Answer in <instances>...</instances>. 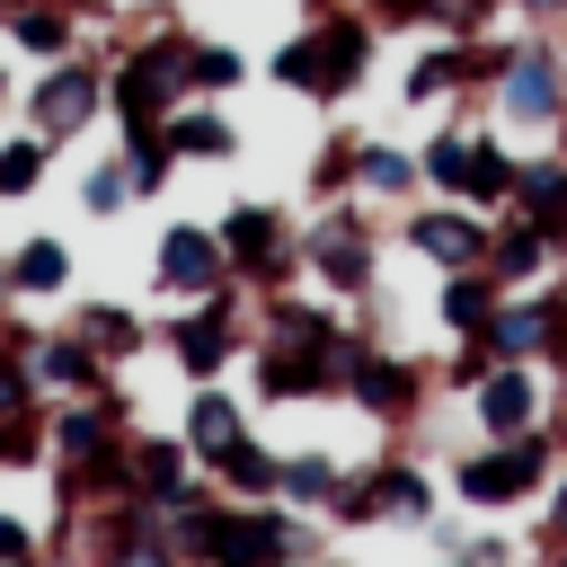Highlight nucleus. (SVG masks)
<instances>
[{
    "label": "nucleus",
    "mask_w": 567,
    "mask_h": 567,
    "mask_svg": "<svg viewBox=\"0 0 567 567\" xmlns=\"http://www.w3.org/2000/svg\"><path fill=\"white\" fill-rule=\"evenodd\" d=\"M266 71L292 97H310V106H346L363 89V71H372V18L346 9V0H328V9H310V27H292L266 53Z\"/></svg>",
    "instance_id": "1"
},
{
    "label": "nucleus",
    "mask_w": 567,
    "mask_h": 567,
    "mask_svg": "<svg viewBox=\"0 0 567 567\" xmlns=\"http://www.w3.org/2000/svg\"><path fill=\"white\" fill-rule=\"evenodd\" d=\"M177 106H186V27H142L106 62V115L124 133H159Z\"/></svg>",
    "instance_id": "2"
},
{
    "label": "nucleus",
    "mask_w": 567,
    "mask_h": 567,
    "mask_svg": "<svg viewBox=\"0 0 567 567\" xmlns=\"http://www.w3.org/2000/svg\"><path fill=\"white\" fill-rule=\"evenodd\" d=\"M549 470H558V434L549 425H532V434H478V452L452 470V496L470 514H514L523 496L549 487Z\"/></svg>",
    "instance_id": "3"
},
{
    "label": "nucleus",
    "mask_w": 567,
    "mask_h": 567,
    "mask_svg": "<svg viewBox=\"0 0 567 567\" xmlns=\"http://www.w3.org/2000/svg\"><path fill=\"white\" fill-rule=\"evenodd\" d=\"M487 124H505V133H558L567 124V53L540 44V35H523L505 53V71L487 80Z\"/></svg>",
    "instance_id": "4"
},
{
    "label": "nucleus",
    "mask_w": 567,
    "mask_h": 567,
    "mask_svg": "<svg viewBox=\"0 0 567 567\" xmlns=\"http://www.w3.org/2000/svg\"><path fill=\"white\" fill-rule=\"evenodd\" d=\"M213 230H221V257H230V284H248V292H284L292 275H301V230L284 221V204H230V213H213Z\"/></svg>",
    "instance_id": "5"
},
{
    "label": "nucleus",
    "mask_w": 567,
    "mask_h": 567,
    "mask_svg": "<svg viewBox=\"0 0 567 567\" xmlns=\"http://www.w3.org/2000/svg\"><path fill=\"white\" fill-rule=\"evenodd\" d=\"M239 301H248V284H230V292H213V301H177V319H168L159 346H168V363H177L186 381H221V363L248 354L257 328H248Z\"/></svg>",
    "instance_id": "6"
},
{
    "label": "nucleus",
    "mask_w": 567,
    "mask_h": 567,
    "mask_svg": "<svg viewBox=\"0 0 567 567\" xmlns=\"http://www.w3.org/2000/svg\"><path fill=\"white\" fill-rule=\"evenodd\" d=\"M301 266H310L328 292H363V284H381V230H372V213H363L354 195H337L328 213H310V230H301Z\"/></svg>",
    "instance_id": "7"
},
{
    "label": "nucleus",
    "mask_w": 567,
    "mask_h": 567,
    "mask_svg": "<svg viewBox=\"0 0 567 567\" xmlns=\"http://www.w3.org/2000/svg\"><path fill=\"white\" fill-rule=\"evenodd\" d=\"M328 514H337L346 532H363V523H425V514H434V478H425V461L390 452V461H372V470H346L337 496H328Z\"/></svg>",
    "instance_id": "8"
},
{
    "label": "nucleus",
    "mask_w": 567,
    "mask_h": 567,
    "mask_svg": "<svg viewBox=\"0 0 567 567\" xmlns=\"http://www.w3.org/2000/svg\"><path fill=\"white\" fill-rule=\"evenodd\" d=\"M124 408L106 399V390H89V399H53L44 408V452H53V478H89V470H115L124 461Z\"/></svg>",
    "instance_id": "9"
},
{
    "label": "nucleus",
    "mask_w": 567,
    "mask_h": 567,
    "mask_svg": "<svg viewBox=\"0 0 567 567\" xmlns=\"http://www.w3.org/2000/svg\"><path fill=\"white\" fill-rule=\"evenodd\" d=\"M97 115H106V62L62 53V62L35 71V89H27V133H44V142L62 151V142H80Z\"/></svg>",
    "instance_id": "10"
},
{
    "label": "nucleus",
    "mask_w": 567,
    "mask_h": 567,
    "mask_svg": "<svg viewBox=\"0 0 567 567\" xmlns=\"http://www.w3.org/2000/svg\"><path fill=\"white\" fill-rule=\"evenodd\" d=\"M151 284L168 301H213L230 292V257H221V230L213 221H159V248H151Z\"/></svg>",
    "instance_id": "11"
},
{
    "label": "nucleus",
    "mask_w": 567,
    "mask_h": 567,
    "mask_svg": "<svg viewBox=\"0 0 567 567\" xmlns=\"http://www.w3.org/2000/svg\"><path fill=\"white\" fill-rule=\"evenodd\" d=\"M549 399H558L549 363H496L487 381H470V425L478 434H532V425H549Z\"/></svg>",
    "instance_id": "12"
},
{
    "label": "nucleus",
    "mask_w": 567,
    "mask_h": 567,
    "mask_svg": "<svg viewBox=\"0 0 567 567\" xmlns=\"http://www.w3.org/2000/svg\"><path fill=\"white\" fill-rule=\"evenodd\" d=\"M487 230H496V213H470V204H452V195H434L425 213H408V221H399V239H408L425 266H443V275L487 266Z\"/></svg>",
    "instance_id": "13"
},
{
    "label": "nucleus",
    "mask_w": 567,
    "mask_h": 567,
    "mask_svg": "<svg viewBox=\"0 0 567 567\" xmlns=\"http://www.w3.org/2000/svg\"><path fill=\"white\" fill-rule=\"evenodd\" d=\"M337 399H354L372 425H408V408L425 399V372L408 354H381V346H346V381Z\"/></svg>",
    "instance_id": "14"
},
{
    "label": "nucleus",
    "mask_w": 567,
    "mask_h": 567,
    "mask_svg": "<svg viewBox=\"0 0 567 567\" xmlns=\"http://www.w3.org/2000/svg\"><path fill=\"white\" fill-rule=\"evenodd\" d=\"M558 266H567V248H558L549 230H532V221L496 213V230H487V275H496L505 292H532V284H549Z\"/></svg>",
    "instance_id": "15"
},
{
    "label": "nucleus",
    "mask_w": 567,
    "mask_h": 567,
    "mask_svg": "<svg viewBox=\"0 0 567 567\" xmlns=\"http://www.w3.org/2000/svg\"><path fill=\"white\" fill-rule=\"evenodd\" d=\"M18 354H27V372H35V399H44V408H53V399H89V390H106V363H97L71 328H62V337H27Z\"/></svg>",
    "instance_id": "16"
},
{
    "label": "nucleus",
    "mask_w": 567,
    "mask_h": 567,
    "mask_svg": "<svg viewBox=\"0 0 567 567\" xmlns=\"http://www.w3.org/2000/svg\"><path fill=\"white\" fill-rule=\"evenodd\" d=\"M514 221H532V230H549L558 248H567V142H549V151H532L523 168H514V204H505Z\"/></svg>",
    "instance_id": "17"
},
{
    "label": "nucleus",
    "mask_w": 567,
    "mask_h": 567,
    "mask_svg": "<svg viewBox=\"0 0 567 567\" xmlns=\"http://www.w3.org/2000/svg\"><path fill=\"white\" fill-rule=\"evenodd\" d=\"M0 53H27V62H62L80 53V0H27L0 18Z\"/></svg>",
    "instance_id": "18"
},
{
    "label": "nucleus",
    "mask_w": 567,
    "mask_h": 567,
    "mask_svg": "<svg viewBox=\"0 0 567 567\" xmlns=\"http://www.w3.org/2000/svg\"><path fill=\"white\" fill-rule=\"evenodd\" d=\"M177 434H186L195 470H213L230 443H248V416H239V399H230L221 381H195V390H186V416H177Z\"/></svg>",
    "instance_id": "19"
},
{
    "label": "nucleus",
    "mask_w": 567,
    "mask_h": 567,
    "mask_svg": "<svg viewBox=\"0 0 567 567\" xmlns=\"http://www.w3.org/2000/svg\"><path fill=\"white\" fill-rule=\"evenodd\" d=\"M416 186H425V177H416V151L354 133V168H346V195H354V204H408Z\"/></svg>",
    "instance_id": "20"
},
{
    "label": "nucleus",
    "mask_w": 567,
    "mask_h": 567,
    "mask_svg": "<svg viewBox=\"0 0 567 567\" xmlns=\"http://www.w3.org/2000/svg\"><path fill=\"white\" fill-rule=\"evenodd\" d=\"M514 168H523V151H505V142H496V124H478V133H470V159H461V195H452V204H470V213H505V204H514Z\"/></svg>",
    "instance_id": "21"
},
{
    "label": "nucleus",
    "mask_w": 567,
    "mask_h": 567,
    "mask_svg": "<svg viewBox=\"0 0 567 567\" xmlns=\"http://www.w3.org/2000/svg\"><path fill=\"white\" fill-rule=\"evenodd\" d=\"M159 133H168V151H177V159H213V168H221V159H239V124H230L213 97H186Z\"/></svg>",
    "instance_id": "22"
},
{
    "label": "nucleus",
    "mask_w": 567,
    "mask_h": 567,
    "mask_svg": "<svg viewBox=\"0 0 567 567\" xmlns=\"http://www.w3.org/2000/svg\"><path fill=\"white\" fill-rule=\"evenodd\" d=\"M496 301H505V284H496L487 266H461V275H443V292H434V319H443V337L461 346V337H478V328L496 319Z\"/></svg>",
    "instance_id": "23"
},
{
    "label": "nucleus",
    "mask_w": 567,
    "mask_h": 567,
    "mask_svg": "<svg viewBox=\"0 0 567 567\" xmlns=\"http://www.w3.org/2000/svg\"><path fill=\"white\" fill-rule=\"evenodd\" d=\"M71 337L115 372L124 354H142V310H124V301H71Z\"/></svg>",
    "instance_id": "24"
},
{
    "label": "nucleus",
    "mask_w": 567,
    "mask_h": 567,
    "mask_svg": "<svg viewBox=\"0 0 567 567\" xmlns=\"http://www.w3.org/2000/svg\"><path fill=\"white\" fill-rule=\"evenodd\" d=\"M0 275H9V292H27V301H53V292H71V239H18Z\"/></svg>",
    "instance_id": "25"
},
{
    "label": "nucleus",
    "mask_w": 567,
    "mask_h": 567,
    "mask_svg": "<svg viewBox=\"0 0 567 567\" xmlns=\"http://www.w3.org/2000/svg\"><path fill=\"white\" fill-rule=\"evenodd\" d=\"M248 80V53L230 35H186V97H230Z\"/></svg>",
    "instance_id": "26"
},
{
    "label": "nucleus",
    "mask_w": 567,
    "mask_h": 567,
    "mask_svg": "<svg viewBox=\"0 0 567 567\" xmlns=\"http://www.w3.org/2000/svg\"><path fill=\"white\" fill-rule=\"evenodd\" d=\"M204 478H213V496H275V478H284V452H266V443L248 434V443H230V452H221Z\"/></svg>",
    "instance_id": "27"
},
{
    "label": "nucleus",
    "mask_w": 567,
    "mask_h": 567,
    "mask_svg": "<svg viewBox=\"0 0 567 567\" xmlns=\"http://www.w3.org/2000/svg\"><path fill=\"white\" fill-rule=\"evenodd\" d=\"M337 478H346V470H337L328 452H284V478H275V496H284L292 514H301V505H319V514H328Z\"/></svg>",
    "instance_id": "28"
},
{
    "label": "nucleus",
    "mask_w": 567,
    "mask_h": 567,
    "mask_svg": "<svg viewBox=\"0 0 567 567\" xmlns=\"http://www.w3.org/2000/svg\"><path fill=\"white\" fill-rule=\"evenodd\" d=\"M124 177H133V204L142 195H168V177H177V151H168V133H124Z\"/></svg>",
    "instance_id": "29"
},
{
    "label": "nucleus",
    "mask_w": 567,
    "mask_h": 567,
    "mask_svg": "<svg viewBox=\"0 0 567 567\" xmlns=\"http://www.w3.org/2000/svg\"><path fill=\"white\" fill-rule=\"evenodd\" d=\"M470 133H478V124H443V133L416 151V177H425V195H461V159H470Z\"/></svg>",
    "instance_id": "30"
},
{
    "label": "nucleus",
    "mask_w": 567,
    "mask_h": 567,
    "mask_svg": "<svg viewBox=\"0 0 567 567\" xmlns=\"http://www.w3.org/2000/svg\"><path fill=\"white\" fill-rule=\"evenodd\" d=\"M44 168H53V142H44V133H18V142H0V204L35 195V186H44Z\"/></svg>",
    "instance_id": "31"
},
{
    "label": "nucleus",
    "mask_w": 567,
    "mask_h": 567,
    "mask_svg": "<svg viewBox=\"0 0 567 567\" xmlns=\"http://www.w3.org/2000/svg\"><path fill=\"white\" fill-rule=\"evenodd\" d=\"M80 213H97V221L133 213V177H124V159H97V168L80 177Z\"/></svg>",
    "instance_id": "32"
},
{
    "label": "nucleus",
    "mask_w": 567,
    "mask_h": 567,
    "mask_svg": "<svg viewBox=\"0 0 567 567\" xmlns=\"http://www.w3.org/2000/svg\"><path fill=\"white\" fill-rule=\"evenodd\" d=\"M496 9H514V0H425V27L434 35H487Z\"/></svg>",
    "instance_id": "33"
},
{
    "label": "nucleus",
    "mask_w": 567,
    "mask_h": 567,
    "mask_svg": "<svg viewBox=\"0 0 567 567\" xmlns=\"http://www.w3.org/2000/svg\"><path fill=\"white\" fill-rule=\"evenodd\" d=\"M44 399H35V372H27V354L18 346H0V425L9 416H35Z\"/></svg>",
    "instance_id": "34"
},
{
    "label": "nucleus",
    "mask_w": 567,
    "mask_h": 567,
    "mask_svg": "<svg viewBox=\"0 0 567 567\" xmlns=\"http://www.w3.org/2000/svg\"><path fill=\"white\" fill-rule=\"evenodd\" d=\"M346 168H354V133H328V151H319L310 186H319V195H346Z\"/></svg>",
    "instance_id": "35"
},
{
    "label": "nucleus",
    "mask_w": 567,
    "mask_h": 567,
    "mask_svg": "<svg viewBox=\"0 0 567 567\" xmlns=\"http://www.w3.org/2000/svg\"><path fill=\"white\" fill-rule=\"evenodd\" d=\"M0 567H44V540H35V523L0 514Z\"/></svg>",
    "instance_id": "36"
},
{
    "label": "nucleus",
    "mask_w": 567,
    "mask_h": 567,
    "mask_svg": "<svg viewBox=\"0 0 567 567\" xmlns=\"http://www.w3.org/2000/svg\"><path fill=\"white\" fill-rule=\"evenodd\" d=\"M540 496H549V505H540V523H549V540L567 549V461L549 470V487H540Z\"/></svg>",
    "instance_id": "37"
},
{
    "label": "nucleus",
    "mask_w": 567,
    "mask_h": 567,
    "mask_svg": "<svg viewBox=\"0 0 567 567\" xmlns=\"http://www.w3.org/2000/svg\"><path fill=\"white\" fill-rule=\"evenodd\" d=\"M514 9H523L532 27H549V18H567V0H514Z\"/></svg>",
    "instance_id": "38"
},
{
    "label": "nucleus",
    "mask_w": 567,
    "mask_h": 567,
    "mask_svg": "<svg viewBox=\"0 0 567 567\" xmlns=\"http://www.w3.org/2000/svg\"><path fill=\"white\" fill-rule=\"evenodd\" d=\"M0 106H9V71H0Z\"/></svg>",
    "instance_id": "39"
},
{
    "label": "nucleus",
    "mask_w": 567,
    "mask_h": 567,
    "mask_svg": "<svg viewBox=\"0 0 567 567\" xmlns=\"http://www.w3.org/2000/svg\"><path fill=\"white\" fill-rule=\"evenodd\" d=\"M9 9H27V0H0V18H9Z\"/></svg>",
    "instance_id": "40"
},
{
    "label": "nucleus",
    "mask_w": 567,
    "mask_h": 567,
    "mask_svg": "<svg viewBox=\"0 0 567 567\" xmlns=\"http://www.w3.org/2000/svg\"><path fill=\"white\" fill-rule=\"evenodd\" d=\"M310 9H328V0H310Z\"/></svg>",
    "instance_id": "41"
},
{
    "label": "nucleus",
    "mask_w": 567,
    "mask_h": 567,
    "mask_svg": "<svg viewBox=\"0 0 567 567\" xmlns=\"http://www.w3.org/2000/svg\"><path fill=\"white\" fill-rule=\"evenodd\" d=\"M186 567H195V558H186Z\"/></svg>",
    "instance_id": "42"
},
{
    "label": "nucleus",
    "mask_w": 567,
    "mask_h": 567,
    "mask_svg": "<svg viewBox=\"0 0 567 567\" xmlns=\"http://www.w3.org/2000/svg\"><path fill=\"white\" fill-rule=\"evenodd\" d=\"M558 275H567V266H558Z\"/></svg>",
    "instance_id": "43"
}]
</instances>
